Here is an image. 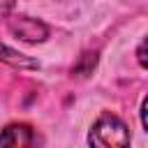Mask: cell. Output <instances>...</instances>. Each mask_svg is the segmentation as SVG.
Wrapping results in <instances>:
<instances>
[{"mask_svg": "<svg viewBox=\"0 0 148 148\" xmlns=\"http://www.w3.org/2000/svg\"><path fill=\"white\" fill-rule=\"evenodd\" d=\"M88 143L95 148H123L130 143V130L118 116L102 113L90 127Z\"/></svg>", "mask_w": 148, "mask_h": 148, "instance_id": "obj_1", "label": "cell"}, {"mask_svg": "<svg viewBox=\"0 0 148 148\" xmlns=\"http://www.w3.org/2000/svg\"><path fill=\"white\" fill-rule=\"evenodd\" d=\"M9 30H12L14 37H18V39H23V42H30V44L44 42V39L49 37L46 23H42V21H37V18H30V16H14V18L9 21Z\"/></svg>", "mask_w": 148, "mask_h": 148, "instance_id": "obj_2", "label": "cell"}, {"mask_svg": "<svg viewBox=\"0 0 148 148\" xmlns=\"http://www.w3.org/2000/svg\"><path fill=\"white\" fill-rule=\"evenodd\" d=\"M30 143H35V134H32V127L25 125V123H12L0 134V146L23 148V146H30Z\"/></svg>", "mask_w": 148, "mask_h": 148, "instance_id": "obj_3", "label": "cell"}, {"mask_svg": "<svg viewBox=\"0 0 148 148\" xmlns=\"http://www.w3.org/2000/svg\"><path fill=\"white\" fill-rule=\"evenodd\" d=\"M0 60L7 62V65H12V67H37L35 60H30V58H25L23 53H18V51L5 46L2 42H0Z\"/></svg>", "mask_w": 148, "mask_h": 148, "instance_id": "obj_4", "label": "cell"}, {"mask_svg": "<svg viewBox=\"0 0 148 148\" xmlns=\"http://www.w3.org/2000/svg\"><path fill=\"white\" fill-rule=\"evenodd\" d=\"M95 65H97V53L92 51H88V53H83L81 58H79V62L72 67V74H76V76H88L92 69H95Z\"/></svg>", "mask_w": 148, "mask_h": 148, "instance_id": "obj_5", "label": "cell"}, {"mask_svg": "<svg viewBox=\"0 0 148 148\" xmlns=\"http://www.w3.org/2000/svg\"><path fill=\"white\" fill-rule=\"evenodd\" d=\"M14 7V0H0V18H5Z\"/></svg>", "mask_w": 148, "mask_h": 148, "instance_id": "obj_6", "label": "cell"}, {"mask_svg": "<svg viewBox=\"0 0 148 148\" xmlns=\"http://www.w3.org/2000/svg\"><path fill=\"white\" fill-rule=\"evenodd\" d=\"M141 125L143 130H148V99L141 102Z\"/></svg>", "mask_w": 148, "mask_h": 148, "instance_id": "obj_7", "label": "cell"}, {"mask_svg": "<svg viewBox=\"0 0 148 148\" xmlns=\"http://www.w3.org/2000/svg\"><path fill=\"white\" fill-rule=\"evenodd\" d=\"M136 56H139V62H141V67H146V42H141V44H139V51H136Z\"/></svg>", "mask_w": 148, "mask_h": 148, "instance_id": "obj_8", "label": "cell"}]
</instances>
